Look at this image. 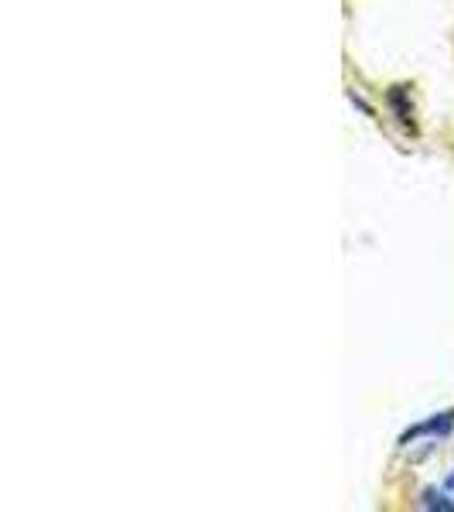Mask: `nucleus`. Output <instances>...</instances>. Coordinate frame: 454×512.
Returning a JSON list of instances; mask_svg holds the SVG:
<instances>
[{
	"label": "nucleus",
	"instance_id": "nucleus-1",
	"mask_svg": "<svg viewBox=\"0 0 454 512\" xmlns=\"http://www.w3.org/2000/svg\"><path fill=\"white\" fill-rule=\"evenodd\" d=\"M454 427V410H444V414H434L431 420H424V424L410 427L407 434H403V444L417 441V437H448Z\"/></svg>",
	"mask_w": 454,
	"mask_h": 512
},
{
	"label": "nucleus",
	"instance_id": "nucleus-3",
	"mask_svg": "<svg viewBox=\"0 0 454 512\" xmlns=\"http://www.w3.org/2000/svg\"><path fill=\"white\" fill-rule=\"evenodd\" d=\"M444 485H448V489H451V492H454V472H451V475H448V482H444Z\"/></svg>",
	"mask_w": 454,
	"mask_h": 512
},
{
	"label": "nucleus",
	"instance_id": "nucleus-2",
	"mask_svg": "<svg viewBox=\"0 0 454 512\" xmlns=\"http://www.w3.org/2000/svg\"><path fill=\"white\" fill-rule=\"evenodd\" d=\"M420 509H437V512H454V502L448 492L437 489H424L420 492Z\"/></svg>",
	"mask_w": 454,
	"mask_h": 512
}]
</instances>
